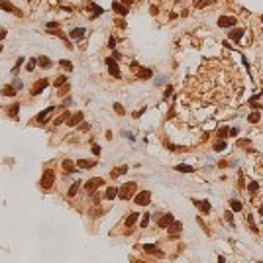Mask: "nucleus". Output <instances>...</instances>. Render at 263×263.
Here are the masks:
<instances>
[{"instance_id": "nucleus-1", "label": "nucleus", "mask_w": 263, "mask_h": 263, "mask_svg": "<svg viewBox=\"0 0 263 263\" xmlns=\"http://www.w3.org/2000/svg\"><path fill=\"white\" fill-rule=\"evenodd\" d=\"M134 191H136V183H126L124 187L118 188V194H120V198H124V200H128V198L134 194Z\"/></svg>"}, {"instance_id": "nucleus-22", "label": "nucleus", "mask_w": 263, "mask_h": 263, "mask_svg": "<svg viewBox=\"0 0 263 263\" xmlns=\"http://www.w3.org/2000/svg\"><path fill=\"white\" fill-rule=\"evenodd\" d=\"M230 206H232V210H236V212H240L242 208H244V204H242L240 200H230Z\"/></svg>"}, {"instance_id": "nucleus-21", "label": "nucleus", "mask_w": 263, "mask_h": 263, "mask_svg": "<svg viewBox=\"0 0 263 263\" xmlns=\"http://www.w3.org/2000/svg\"><path fill=\"white\" fill-rule=\"evenodd\" d=\"M177 171H181V173H193L194 167H191V165H177Z\"/></svg>"}, {"instance_id": "nucleus-10", "label": "nucleus", "mask_w": 263, "mask_h": 263, "mask_svg": "<svg viewBox=\"0 0 263 263\" xmlns=\"http://www.w3.org/2000/svg\"><path fill=\"white\" fill-rule=\"evenodd\" d=\"M173 222H175V218L171 216V214H165L163 218H159V226H161V228H169Z\"/></svg>"}, {"instance_id": "nucleus-35", "label": "nucleus", "mask_w": 263, "mask_h": 263, "mask_svg": "<svg viewBox=\"0 0 263 263\" xmlns=\"http://www.w3.org/2000/svg\"><path fill=\"white\" fill-rule=\"evenodd\" d=\"M140 77H143V79H146V77H151V71H149V69H143V71L140 73Z\"/></svg>"}, {"instance_id": "nucleus-26", "label": "nucleus", "mask_w": 263, "mask_h": 263, "mask_svg": "<svg viewBox=\"0 0 263 263\" xmlns=\"http://www.w3.org/2000/svg\"><path fill=\"white\" fill-rule=\"evenodd\" d=\"M259 118H261V116H259V112H251V114H249V118H247V120H249L251 124H255V122H259Z\"/></svg>"}, {"instance_id": "nucleus-11", "label": "nucleus", "mask_w": 263, "mask_h": 263, "mask_svg": "<svg viewBox=\"0 0 263 263\" xmlns=\"http://www.w3.org/2000/svg\"><path fill=\"white\" fill-rule=\"evenodd\" d=\"M85 33H86L85 28H75V30H71V38H73V39H83V38H85Z\"/></svg>"}, {"instance_id": "nucleus-45", "label": "nucleus", "mask_w": 263, "mask_h": 263, "mask_svg": "<svg viewBox=\"0 0 263 263\" xmlns=\"http://www.w3.org/2000/svg\"><path fill=\"white\" fill-rule=\"evenodd\" d=\"M226 132H230L228 128H220V136H226Z\"/></svg>"}, {"instance_id": "nucleus-37", "label": "nucleus", "mask_w": 263, "mask_h": 263, "mask_svg": "<svg viewBox=\"0 0 263 263\" xmlns=\"http://www.w3.org/2000/svg\"><path fill=\"white\" fill-rule=\"evenodd\" d=\"M257 100H259V94H255V96H251L249 104H251V106H255V104H257Z\"/></svg>"}, {"instance_id": "nucleus-47", "label": "nucleus", "mask_w": 263, "mask_h": 263, "mask_svg": "<svg viewBox=\"0 0 263 263\" xmlns=\"http://www.w3.org/2000/svg\"><path fill=\"white\" fill-rule=\"evenodd\" d=\"M132 263H143V261H140V259H132Z\"/></svg>"}, {"instance_id": "nucleus-19", "label": "nucleus", "mask_w": 263, "mask_h": 263, "mask_svg": "<svg viewBox=\"0 0 263 263\" xmlns=\"http://www.w3.org/2000/svg\"><path fill=\"white\" fill-rule=\"evenodd\" d=\"M143 249H146V251H149V253L161 255V249H159V247H155V245H151V244H146V245H143Z\"/></svg>"}, {"instance_id": "nucleus-49", "label": "nucleus", "mask_w": 263, "mask_h": 263, "mask_svg": "<svg viewBox=\"0 0 263 263\" xmlns=\"http://www.w3.org/2000/svg\"><path fill=\"white\" fill-rule=\"evenodd\" d=\"M0 51H2V45H0Z\"/></svg>"}, {"instance_id": "nucleus-24", "label": "nucleus", "mask_w": 263, "mask_h": 263, "mask_svg": "<svg viewBox=\"0 0 263 263\" xmlns=\"http://www.w3.org/2000/svg\"><path fill=\"white\" fill-rule=\"evenodd\" d=\"M257 188H259V185H257V181H253V183H249V187H247V191H249V194H255V193H257Z\"/></svg>"}, {"instance_id": "nucleus-4", "label": "nucleus", "mask_w": 263, "mask_h": 263, "mask_svg": "<svg viewBox=\"0 0 263 263\" xmlns=\"http://www.w3.org/2000/svg\"><path fill=\"white\" fill-rule=\"evenodd\" d=\"M53 181H55V173H53L51 169H47L45 173H43V179H41V187L43 188H49L53 185Z\"/></svg>"}, {"instance_id": "nucleus-27", "label": "nucleus", "mask_w": 263, "mask_h": 263, "mask_svg": "<svg viewBox=\"0 0 263 263\" xmlns=\"http://www.w3.org/2000/svg\"><path fill=\"white\" fill-rule=\"evenodd\" d=\"M89 8H92V18H94V16H98V14H102V8H100V6H94V4H90Z\"/></svg>"}, {"instance_id": "nucleus-8", "label": "nucleus", "mask_w": 263, "mask_h": 263, "mask_svg": "<svg viewBox=\"0 0 263 263\" xmlns=\"http://www.w3.org/2000/svg\"><path fill=\"white\" fill-rule=\"evenodd\" d=\"M112 8H114V12H118V14H122V16H126L128 12H130V8H128L126 4H122V2H114Z\"/></svg>"}, {"instance_id": "nucleus-34", "label": "nucleus", "mask_w": 263, "mask_h": 263, "mask_svg": "<svg viewBox=\"0 0 263 263\" xmlns=\"http://www.w3.org/2000/svg\"><path fill=\"white\" fill-rule=\"evenodd\" d=\"M18 106H20V104H14V106L10 108V114H12L14 118H16V114H18Z\"/></svg>"}, {"instance_id": "nucleus-44", "label": "nucleus", "mask_w": 263, "mask_h": 263, "mask_svg": "<svg viewBox=\"0 0 263 263\" xmlns=\"http://www.w3.org/2000/svg\"><path fill=\"white\" fill-rule=\"evenodd\" d=\"M238 132H240V130H236V128H232V130H230V136H238Z\"/></svg>"}, {"instance_id": "nucleus-13", "label": "nucleus", "mask_w": 263, "mask_h": 263, "mask_svg": "<svg viewBox=\"0 0 263 263\" xmlns=\"http://www.w3.org/2000/svg\"><path fill=\"white\" fill-rule=\"evenodd\" d=\"M242 38H244V30H240V28H238V30H232V32H230V39H232V41H236V43H238Z\"/></svg>"}, {"instance_id": "nucleus-41", "label": "nucleus", "mask_w": 263, "mask_h": 263, "mask_svg": "<svg viewBox=\"0 0 263 263\" xmlns=\"http://www.w3.org/2000/svg\"><path fill=\"white\" fill-rule=\"evenodd\" d=\"M118 22V26H120V28H126V22H124V20H116Z\"/></svg>"}, {"instance_id": "nucleus-28", "label": "nucleus", "mask_w": 263, "mask_h": 263, "mask_svg": "<svg viewBox=\"0 0 263 263\" xmlns=\"http://www.w3.org/2000/svg\"><path fill=\"white\" fill-rule=\"evenodd\" d=\"M63 167H65V171H75V165H73V161H69V159L63 163Z\"/></svg>"}, {"instance_id": "nucleus-5", "label": "nucleus", "mask_w": 263, "mask_h": 263, "mask_svg": "<svg viewBox=\"0 0 263 263\" xmlns=\"http://www.w3.org/2000/svg\"><path fill=\"white\" fill-rule=\"evenodd\" d=\"M236 22H238V20L232 18V16H222V18L218 20V26H220V28H232V26H236Z\"/></svg>"}, {"instance_id": "nucleus-40", "label": "nucleus", "mask_w": 263, "mask_h": 263, "mask_svg": "<svg viewBox=\"0 0 263 263\" xmlns=\"http://www.w3.org/2000/svg\"><path fill=\"white\" fill-rule=\"evenodd\" d=\"M226 220L230 222V224L234 222V218H232V212H230V210H226Z\"/></svg>"}, {"instance_id": "nucleus-16", "label": "nucleus", "mask_w": 263, "mask_h": 263, "mask_svg": "<svg viewBox=\"0 0 263 263\" xmlns=\"http://www.w3.org/2000/svg\"><path fill=\"white\" fill-rule=\"evenodd\" d=\"M79 188H81V181H75V183L71 185V188H69V197H75V194L79 193Z\"/></svg>"}, {"instance_id": "nucleus-2", "label": "nucleus", "mask_w": 263, "mask_h": 263, "mask_svg": "<svg viewBox=\"0 0 263 263\" xmlns=\"http://www.w3.org/2000/svg\"><path fill=\"white\" fill-rule=\"evenodd\" d=\"M136 200V204H140V206H146V204H149L151 200V193L149 191H141V193H137V197L134 198Z\"/></svg>"}, {"instance_id": "nucleus-32", "label": "nucleus", "mask_w": 263, "mask_h": 263, "mask_svg": "<svg viewBox=\"0 0 263 263\" xmlns=\"http://www.w3.org/2000/svg\"><path fill=\"white\" fill-rule=\"evenodd\" d=\"M147 222H149V214H146V216H143V218H141V228H146V226H147Z\"/></svg>"}, {"instance_id": "nucleus-38", "label": "nucleus", "mask_w": 263, "mask_h": 263, "mask_svg": "<svg viewBox=\"0 0 263 263\" xmlns=\"http://www.w3.org/2000/svg\"><path fill=\"white\" fill-rule=\"evenodd\" d=\"M61 65H63V67H67L69 71L73 69V63H71V61H61Z\"/></svg>"}, {"instance_id": "nucleus-12", "label": "nucleus", "mask_w": 263, "mask_h": 263, "mask_svg": "<svg viewBox=\"0 0 263 263\" xmlns=\"http://www.w3.org/2000/svg\"><path fill=\"white\" fill-rule=\"evenodd\" d=\"M0 8H2V10H8V12H16V14H20V10H16L14 4L8 2V0H0Z\"/></svg>"}, {"instance_id": "nucleus-30", "label": "nucleus", "mask_w": 263, "mask_h": 263, "mask_svg": "<svg viewBox=\"0 0 263 263\" xmlns=\"http://www.w3.org/2000/svg\"><path fill=\"white\" fill-rule=\"evenodd\" d=\"M35 63H38V61H35V59H32V61L28 63V67H26V71H30V73H32V71L35 69Z\"/></svg>"}, {"instance_id": "nucleus-14", "label": "nucleus", "mask_w": 263, "mask_h": 263, "mask_svg": "<svg viewBox=\"0 0 263 263\" xmlns=\"http://www.w3.org/2000/svg\"><path fill=\"white\" fill-rule=\"evenodd\" d=\"M47 83H49L47 79H41L39 83H35V86H33V94H39V92H41V90L47 86Z\"/></svg>"}, {"instance_id": "nucleus-3", "label": "nucleus", "mask_w": 263, "mask_h": 263, "mask_svg": "<svg viewBox=\"0 0 263 263\" xmlns=\"http://www.w3.org/2000/svg\"><path fill=\"white\" fill-rule=\"evenodd\" d=\"M100 185H102V179L94 177V179H90L89 183L85 185V191H86V193H89V194H94V191H96V188H98Z\"/></svg>"}, {"instance_id": "nucleus-36", "label": "nucleus", "mask_w": 263, "mask_h": 263, "mask_svg": "<svg viewBox=\"0 0 263 263\" xmlns=\"http://www.w3.org/2000/svg\"><path fill=\"white\" fill-rule=\"evenodd\" d=\"M224 147H226V143H224V141H218V143H216V147H214V149H216V151H222V149H224Z\"/></svg>"}, {"instance_id": "nucleus-17", "label": "nucleus", "mask_w": 263, "mask_h": 263, "mask_svg": "<svg viewBox=\"0 0 263 263\" xmlns=\"http://www.w3.org/2000/svg\"><path fill=\"white\" fill-rule=\"evenodd\" d=\"M51 112H53V106H49V108H47V110H43V112H41V114H39V116H38V120H39V122H45L47 118H49V114H51Z\"/></svg>"}, {"instance_id": "nucleus-29", "label": "nucleus", "mask_w": 263, "mask_h": 263, "mask_svg": "<svg viewBox=\"0 0 263 263\" xmlns=\"http://www.w3.org/2000/svg\"><path fill=\"white\" fill-rule=\"evenodd\" d=\"M14 92H16V89H12V86H4L2 89V94H8V96H12Z\"/></svg>"}, {"instance_id": "nucleus-9", "label": "nucleus", "mask_w": 263, "mask_h": 263, "mask_svg": "<svg viewBox=\"0 0 263 263\" xmlns=\"http://www.w3.org/2000/svg\"><path fill=\"white\" fill-rule=\"evenodd\" d=\"M167 230H169V236H177V234H181V230H183V224H181V222H173Z\"/></svg>"}, {"instance_id": "nucleus-18", "label": "nucleus", "mask_w": 263, "mask_h": 263, "mask_svg": "<svg viewBox=\"0 0 263 263\" xmlns=\"http://www.w3.org/2000/svg\"><path fill=\"white\" fill-rule=\"evenodd\" d=\"M137 216H140V214H137V212H132L130 216H128V218H126V226H130V228H132V226L136 224V220H137Z\"/></svg>"}, {"instance_id": "nucleus-42", "label": "nucleus", "mask_w": 263, "mask_h": 263, "mask_svg": "<svg viewBox=\"0 0 263 263\" xmlns=\"http://www.w3.org/2000/svg\"><path fill=\"white\" fill-rule=\"evenodd\" d=\"M4 38H6V30H0V41H2Z\"/></svg>"}, {"instance_id": "nucleus-46", "label": "nucleus", "mask_w": 263, "mask_h": 263, "mask_svg": "<svg viewBox=\"0 0 263 263\" xmlns=\"http://www.w3.org/2000/svg\"><path fill=\"white\" fill-rule=\"evenodd\" d=\"M92 151H94L96 155H98V153H100V147H98V146H92Z\"/></svg>"}, {"instance_id": "nucleus-43", "label": "nucleus", "mask_w": 263, "mask_h": 263, "mask_svg": "<svg viewBox=\"0 0 263 263\" xmlns=\"http://www.w3.org/2000/svg\"><path fill=\"white\" fill-rule=\"evenodd\" d=\"M57 26H59L57 22H49V24H47V28H57Z\"/></svg>"}, {"instance_id": "nucleus-6", "label": "nucleus", "mask_w": 263, "mask_h": 263, "mask_svg": "<svg viewBox=\"0 0 263 263\" xmlns=\"http://www.w3.org/2000/svg\"><path fill=\"white\" fill-rule=\"evenodd\" d=\"M106 65H108V69H110V75L120 77V69H118V63H114V57H108V59H106Z\"/></svg>"}, {"instance_id": "nucleus-15", "label": "nucleus", "mask_w": 263, "mask_h": 263, "mask_svg": "<svg viewBox=\"0 0 263 263\" xmlns=\"http://www.w3.org/2000/svg\"><path fill=\"white\" fill-rule=\"evenodd\" d=\"M77 165H79V169H92V167H94V161L81 159V161H77Z\"/></svg>"}, {"instance_id": "nucleus-25", "label": "nucleus", "mask_w": 263, "mask_h": 263, "mask_svg": "<svg viewBox=\"0 0 263 263\" xmlns=\"http://www.w3.org/2000/svg\"><path fill=\"white\" fill-rule=\"evenodd\" d=\"M38 61H39V65H41V67H43V69H47V67L51 65V61H49V59H47V57H39Z\"/></svg>"}, {"instance_id": "nucleus-20", "label": "nucleus", "mask_w": 263, "mask_h": 263, "mask_svg": "<svg viewBox=\"0 0 263 263\" xmlns=\"http://www.w3.org/2000/svg\"><path fill=\"white\" fill-rule=\"evenodd\" d=\"M81 120H83V114H81V112H77L75 116L71 118V120H67V124H69V126H75V124H79Z\"/></svg>"}, {"instance_id": "nucleus-31", "label": "nucleus", "mask_w": 263, "mask_h": 263, "mask_svg": "<svg viewBox=\"0 0 263 263\" xmlns=\"http://www.w3.org/2000/svg\"><path fill=\"white\" fill-rule=\"evenodd\" d=\"M128 169V167H126V165H124V167H120V169H114L112 171V175H114V177H116V175H122L124 173V171H126Z\"/></svg>"}, {"instance_id": "nucleus-33", "label": "nucleus", "mask_w": 263, "mask_h": 263, "mask_svg": "<svg viewBox=\"0 0 263 263\" xmlns=\"http://www.w3.org/2000/svg\"><path fill=\"white\" fill-rule=\"evenodd\" d=\"M20 65H22V59H18V61H16V65H14V69H12V73H14V75L20 71Z\"/></svg>"}, {"instance_id": "nucleus-7", "label": "nucleus", "mask_w": 263, "mask_h": 263, "mask_svg": "<svg viewBox=\"0 0 263 263\" xmlns=\"http://www.w3.org/2000/svg\"><path fill=\"white\" fill-rule=\"evenodd\" d=\"M194 206L200 208L202 214H210V210H212V208H210V202H208V200H194Z\"/></svg>"}, {"instance_id": "nucleus-39", "label": "nucleus", "mask_w": 263, "mask_h": 263, "mask_svg": "<svg viewBox=\"0 0 263 263\" xmlns=\"http://www.w3.org/2000/svg\"><path fill=\"white\" fill-rule=\"evenodd\" d=\"M63 83H65V77H59V79L55 81V86H61Z\"/></svg>"}, {"instance_id": "nucleus-48", "label": "nucleus", "mask_w": 263, "mask_h": 263, "mask_svg": "<svg viewBox=\"0 0 263 263\" xmlns=\"http://www.w3.org/2000/svg\"><path fill=\"white\" fill-rule=\"evenodd\" d=\"M218 263H224V257H218Z\"/></svg>"}, {"instance_id": "nucleus-23", "label": "nucleus", "mask_w": 263, "mask_h": 263, "mask_svg": "<svg viewBox=\"0 0 263 263\" xmlns=\"http://www.w3.org/2000/svg\"><path fill=\"white\" fill-rule=\"evenodd\" d=\"M116 194H118V188H114V187H110L108 191H106V198H110V200L116 198Z\"/></svg>"}]
</instances>
